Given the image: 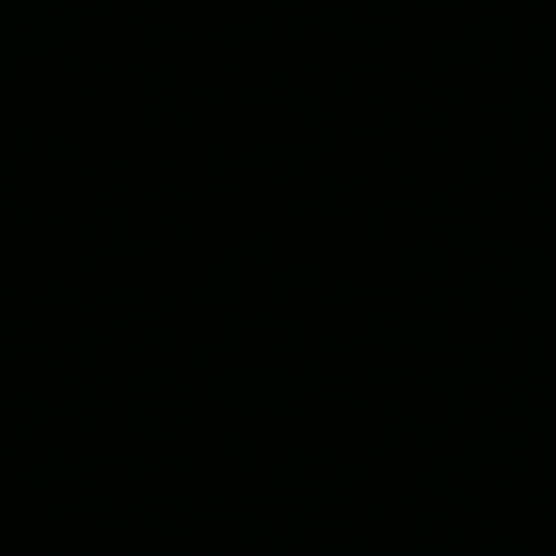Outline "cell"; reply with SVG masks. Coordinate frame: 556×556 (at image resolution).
Returning <instances> with one entry per match:
<instances>
[]
</instances>
